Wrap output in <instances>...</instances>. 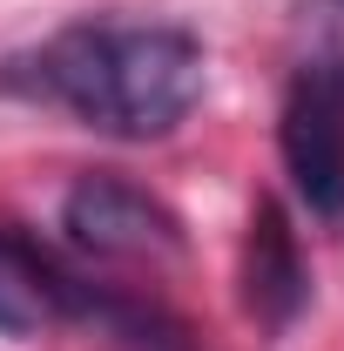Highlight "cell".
<instances>
[{
  "mask_svg": "<svg viewBox=\"0 0 344 351\" xmlns=\"http://www.w3.org/2000/svg\"><path fill=\"white\" fill-rule=\"evenodd\" d=\"M203 75V41L162 21H82L34 54V95L115 142H156L189 122Z\"/></svg>",
  "mask_w": 344,
  "mask_h": 351,
  "instance_id": "cell-1",
  "label": "cell"
},
{
  "mask_svg": "<svg viewBox=\"0 0 344 351\" xmlns=\"http://www.w3.org/2000/svg\"><path fill=\"white\" fill-rule=\"evenodd\" d=\"M284 169L317 217H344V54L304 61L284 95Z\"/></svg>",
  "mask_w": 344,
  "mask_h": 351,
  "instance_id": "cell-2",
  "label": "cell"
},
{
  "mask_svg": "<svg viewBox=\"0 0 344 351\" xmlns=\"http://www.w3.org/2000/svg\"><path fill=\"white\" fill-rule=\"evenodd\" d=\"M61 230L82 257L101 263H169L182 257V223L169 203L135 189L122 176H82L61 203Z\"/></svg>",
  "mask_w": 344,
  "mask_h": 351,
  "instance_id": "cell-3",
  "label": "cell"
},
{
  "mask_svg": "<svg viewBox=\"0 0 344 351\" xmlns=\"http://www.w3.org/2000/svg\"><path fill=\"white\" fill-rule=\"evenodd\" d=\"M243 298L270 331H284L291 317L310 298V270L297 257V237H291V217L277 203H257L250 217V270H243Z\"/></svg>",
  "mask_w": 344,
  "mask_h": 351,
  "instance_id": "cell-4",
  "label": "cell"
},
{
  "mask_svg": "<svg viewBox=\"0 0 344 351\" xmlns=\"http://www.w3.org/2000/svg\"><path fill=\"white\" fill-rule=\"evenodd\" d=\"M47 311H54L47 263L0 237V338H34L47 324Z\"/></svg>",
  "mask_w": 344,
  "mask_h": 351,
  "instance_id": "cell-5",
  "label": "cell"
},
{
  "mask_svg": "<svg viewBox=\"0 0 344 351\" xmlns=\"http://www.w3.org/2000/svg\"><path fill=\"white\" fill-rule=\"evenodd\" d=\"M304 21L324 34V54H344V0H310Z\"/></svg>",
  "mask_w": 344,
  "mask_h": 351,
  "instance_id": "cell-6",
  "label": "cell"
}]
</instances>
